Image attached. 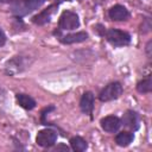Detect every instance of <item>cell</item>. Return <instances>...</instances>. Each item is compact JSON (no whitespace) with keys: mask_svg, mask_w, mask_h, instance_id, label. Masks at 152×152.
<instances>
[{"mask_svg":"<svg viewBox=\"0 0 152 152\" xmlns=\"http://www.w3.org/2000/svg\"><path fill=\"white\" fill-rule=\"evenodd\" d=\"M135 88H137V91L140 93V94H148V93H151V90H152L151 75H147L145 78L140 80V81L137 83Z\"/></svg>","mask_w":152,"mask_h":152,"instance_id":"cell-16","label":"cell"},{"mask_svg":"<svg viewBox=\"0 0 152 152\" xmlns=\"http://www.w3.org/2000/svg\"><path fill=\"white\" fill-rule=\"evenodd\" d=\"M63 1H74V0H59L58 2L61 4V2H63ZM77 1H81V0H77Z\"/></svg>","mask_w":152,"mask_h":152,"instance_id":"cell-23","label":"cell"},{"mask_svg":"<svg viewBox=\"0 0 152 152\" xmlns=\"http://www.w3.org/2000/svg\"><path fill=\"white\" fill-rule=\"evenodd\" d=\"M115 144L120 147H127L129 146L133 140H134V133L132 131H122V132H119L116 133L115 138Z\"/></svg>","mask_w":152,"mask_h":152,"instance_id":"cell-14","label":"cell"},{"mask_svg":"<svg viewBox=\"0 0 152 152\" xmlns=\"http://www.w3.org/2000/svg\"><path fill=\"white\" fill-rule=\"evenodd\" d=\"M94 31H95V32H96L99 36L103 37L104 31H106V27H104L102 24H96V25H94Z\"/></svg>","mask_w":152,"mask_h":152,"instance_id":"cell-18","label":"cell"},{"mask_svg":"<svg viewBox=\"0 0 152 152\" xmlns=\"http://www.w3.org/2000/svg\"><path fill=\"white\" fill-rule=\"evenodd\" d=\"M122 93H124V87L121 82L114 81L102 88V90L99 94V100L101 102H110L118 100L122 95Z\"/></svg>","mask_w":152,"mask_h":152,"instance_id":"cell-5","label":"cell"},{"mask_svg":"<svg viewBox=\"0 0 152 152\" xmlns=\"http://www.w3.org/2000/svg\"><path fill=\"white\" fill-rule=\"evenodd\" d=\"M57 38L59 43L64 45H70V44H77V43H83L88 40L89 34L86 31H78V32H72V33H66V34H59Z\"/></svg>","mask_w":152,"mask_h":152,"instance_id":"cell-10","label":"cell"},{"mask_svg":"<svg viewBox=\"0 0 152 152\" xmlns=\"http://www.w3.org/2000/svg\"><path fill=\"white\" fill-rule=\"evenodd\" d=\"M58 6H59V2L58 1H56L53 4H50L46 8L42 10L39 13H37L36 15H33L32 19H31V21L34 25H37V26H44V25L49 24L51 21V18H52L53 13L57 11Z\"/></svg>","mask_w":152,"mask_h":152,"instance_id":"cell-7","label":"cell"},{"mask_svg":"<svg viewBox=\"0 0 152 152\" xmlns=\"http://www.w3.org/2000/svg\"><path fill=\"white\" fill-rule=\"evenodd\" d=\"M94 104H95V95L93 91H84L80 99V109L83 114L88 115L90 119H93V112H94Z\"/></svg>","mask_w":152,"mask_h":152,"instance_id":"cell-8","label":"cell"},{"mask_svg":"<svg viewBox=\"0 0 152 152\" xmlns=\"http://www.w3.org/2000/svg\"><path fill=\"white\" fill-rule=\"evenodd\" d=\"M55 151H58V150H64V151H69L70 148L68 147V146H65V145H63V144H61V145H58V146H56L55 148H53Z\"/></svg>","mask_w":152,"mask_h":152,"instance_id":"cell-21","label":"cell"},{"mask_svg":"<svg viewBox=\"0 0 152 152\" xmlns=\"http://www.w3.org/2000/svg\"><path fill=\"white\" fill-rule=\"evenodd\" d=\"M46 0H17L10 6V12L14 17L23 18L33 11L40 8Z\"/></svg>","mask_w":152,"mask_h":152,"instance_id":"cell-2","label":"cell"},{"mask_svg":"<svg viewBox=\"0 0 152 152\" xmlns=\"http://www.w3.org/2000/svg\"><path fill=\"white\" fill-rule=\"evenodd\" d=\"M15 102H17V104L19 107H21L25 110H32L37 106L36 100L31 95L25 94V93H18V94H15Z\"/></svg>","mask_w":152,"mask_h":152,"instance_id":"cell-13","label":"cell"},{"mask_svg":"<svg viewBox=\"0 0 152 152\" xmlns=\"http://www.w3.org/2000/svg\"><path fill=\"white\" fill-rule=\"evenodd\" d=\"M100 126L107 133H116L122 125H121V120L119 116L107 115L100 120Z\"/></svg>","mask_w":152,"mask_h":152,"instance_id":"cell-11","label":"cell"},{"mask_svg":"<svg viewBox=\"0 0 152 152\" xmlns=\"http://www.w3.org/2000/svg\"><path fill=\"white\" fill-rule=\"evenodd\" d=\"M120 120H121V125H124L126 128L131 129L132 132L138 131L139 127H140V118H139V114L135 110H133V109L126 110Z\"/></svg>","mask_w":152,"mask_h":152,"instance_id":"cell-9","label":"cell"},{"mask_svg":"<svg viewBox=\"0 0 152 152\" xmlns=\"http://www.w3.org/2000/svg\"><path fill=\"white\" fill-rule=\"evenodd\" d=\"M103 38L113 46V48H124L131 44L132 37L128 32L122 31L120 28H106Z\"/></svg>","mask_w":152,"mask_h":152,"instance_id":"cell-3","label":"cell"},{"mask_svg":"<svg viewBox=\"0 0 152 152\" xmlns=\"http://www.w3.org/2000/svg\"><path fill=\"white\" fill-rule=\"evenodd\" d=\"M7 42V37H6V33L5 31L2 30V27L0 26V48H2Z\"/></svg>","mask_w":152,"mask_h":152,"instance_id":"cell-19","label":"cell"},{"mask_svg":"<svg viewBox=\"0 0 152 152\" xmlns=\"http://www.w3.org/2000/svg\"><path fill=\"white\" fill-rule=\"evenodd\" d=\"M69 144H70V148L75 152H84L88 148L87 140L80 135H75V137L70 138Z\"/></svg>","mask_w":152,"mask_h":152,"instance_id":"cell-15","label":"cell"},{"mask_svg":"<svg viewBox=\"0 0 152 152\" xmlns=\"http://www.w3.org/2000/svg\"><path fill=\"white\" fill-rule=\"evenodd\" d=\"M14 1H17V0H0V4H13Z\"/></svg>","mask_w":152,"mask_h":152,"instance_id":"cell-22","label":"cell"},{"mask_svg":"<svg viewBox=\"0 0 152 152\" xmlns=\"http://www.w3.org/2000/svg\"><path fill=\"white\" fill-rule=\"evenodd\" d=\"M30 64H31V62L28 61L27 56L15 55L6 61V63L4 65V72L8 76H15V75L23 72L24 70H26L30 66Z\"/></svg>","mask_w":152,"mask_h":152,"instance_id":"cell-4","label":"cell"},{"mask_svg":"<svg viewBox=\"0 0 152 152\" xmlns=\"http://www.w3.org/2000/svg\"><path fill=\"white\" fill-rule=\"evenodd\" d=\"M150 31H151V19L148 17H146V18L142 19V24L140 26V32L145 34V33H147Z\"/></svg>","mask_w":152,"mask_h":152,"instance_id":"cell-17","label":"cell"},{"mask_svg":"<svg viewBox=\"0 0 152 152\" xmlns=\"http://www.w3.org/2000/svg\"><path fill=\"white\" fill-rule=\"evenodd\" d=\"M80 25H81V23H80L78 14L74 11L65 10L59 15L58 25H57V28L53 31V34L56 37H58L59 34H62L63 31H74L76 28H78Z\"/></svg>","mask_w":152,"mask_h":152,"instance_id":"cell-1","label":"cell"},{"mask_svg":"<svg viewBox=\"0 0 152 152\" xmlns=\"http://www.w3.org/2000/svg\"><path fill=\"white\" fill-rule=\"evenodd\" d=\"M108 17L113 21H125L131 17V13L124 5L116 4L108 10Z\"/></svg>","mask_w":152,"mask_h":152,"instance_id":"cell-12","label":"cell"},{"mask_svg":"<svg viewBox=\"0 0 152 152\" xmlns=\"http://www.w3.org/2000/svg\"><path fill=\"white\" fill-rule=\"evenodd\" d=\"M57 138H58L57 131L55 128L46 127L38 131L36 135V144L43 148H50L56 144Z\"/></svg>","mask_w":152,"mask_h":152,"instance_id":"cell-6","label":"cell"},{"mask_svg":"<svg viewBox=\"0 0 152 152\" xmlns=\"http://www.w3.org/2000/svg\"><path fill=\"white\" fill-rule=\"evenodd\" d=\"M151 44H152V42H151V40H148V42H147V44H146V48H145L146 55H147L148 57L151 56Z\"/></svg>","mask_w":152,"mask_h":152,"instance_id":"cell-20","label":"cell"}]
</instances>
